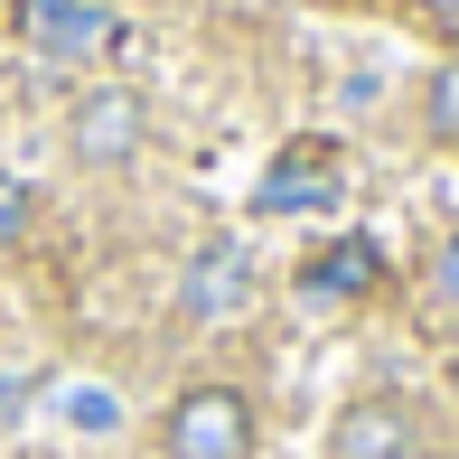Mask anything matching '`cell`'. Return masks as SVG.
Here are the masks:
<instances>
[{"label":"cell","mask_w":459,"mask_h":459,"mask_svg":"<svg viewBox=\"0 0 459 459\" xmlns=\"http://www.w3.org/2000/svg\"><path fill=\"white\" fill-rule=\"evenodd\" d=\"M19 235H29V187L0 169V254H19Z\"/></svg>","instance_id":"9c48e42d"},{"label":"cell","mask_w":459,"mask_h":459,"mask_svg":"<svg viewBox=\"0 0 459 459\" xmlns=\"http://www.w3.org/2000/svg\"><path fill=\"white\" fill-rule=\"evenodd\" d=\"M29 38H38V56H103L113 48V19L94 10V0H29Z\"/></svg>","instance_id":"8992f818"},{"label":"cell","mask_w":459,"mask_h":459,"mask_svg":"<svg viewBox=\"0 0 459 459\" xmlns=\"http://www.w3.org/2000/svg\"><path fill=\"white\" fill-rule=\"evenodd\" d=\"M412 450V412L394 403V394H366V403L338 412V431H328V459H403Z\"/></svg>","instance_id":"277c9868"},{"label":"cell","mask_w":459,"mask_h":459,"mask_svg":"<svg viewBox=\"0 0 459 459\" xmlns=\"http://www.w3.org/2000/svg\"><path fill=\"white\" fill-rule=\"evenodd\" d=\"M431 290H441V300H459V235L431 254Z\"/></svg>","instance_id":"30bf717a"},{"label":"cell","mask_w":459,"mask_h":459,"mask_svg":"<svg viewBox=\"0 0 459 459\" xmlns=\"http://www.w3.org/2000/svg\"><path fill=\"white\" fill-rule=\"evenodd\" d=\"M375 281H385V254H375L366 235L328 244V254H319V263H309V273H300V290H309V300H366Z\"/></svg>","instance_id":"52a82bcc"},{"label":"cell","mask_w":459,"mask_h":459,"mask_svg":"<svg viewBox=\"0 0 459 459\" xmlns=\"http://www.w3.org/2000/svg\"><path fill=\"white\" fill-rule=\"evenodd\" d=\"M422 122H431V141H450V151H459V66H441V75H431Z\"/></svg>","instance_id":"ba28073f"},{"label":"cell","mask_w":459,"mask_h":459,"mask_svg":"<svg viewBox=\"0 0 459 459\" xmlns=\"http://www.w3.org/2000/svg\"><path fill=\"white\" fill-rule=\"evenodd\" d=\"M66 412H75V422H85V431H113V403H103V394H75Z\"/></svg>","instance_id":"8fae6325"},{"label":"cell","mask_w":459,"mask_h":459,"mask_svg":"<svg viewBox=\"0 0 459 459\" xmlns=\"http://www.w3.org/2000/svg\"><path fill=\"white\" fill-rule=\"evenodd\" d=\"M29 459H38V450H29Z\"/></svg>","instance_id":"7c38bea8"},{"label":"cell","mask_w":459,"mask_h":459,"mask_svg":"<svg viewBox=\"0 0 459 459\" xmlns=\"http://www.w3.org/2000/svg\"><path fill=\"white\" fill-rule=\"evenodd\" d=\"M178 300H187V319H235V309L254 300V254H244V244H206V254L187 263Z\"/></svg>","instance_id":"3957f363"},{"label":"cell","mask_w":459,"mask_h":459,"mask_svg":"<svg viewBox=\"0 0 459 459\" xmlns=\"http://www.w3.org/2000/svg\"><path fill=\"white\" fill-rule=\"evenodd\" d=\"M141 132H151V113H141V94L132 85H103V94H85L75 103V160H85V169H122V160L141 151Z\"/></svg>","instance_id":"7a4b0ae2"},{"label":"cell","mask_w":459,"mask_h":459,"mask_svg":"<svg viewBox=\"0 0 459 459\" xmlns=\"http://www.w3.org/2000/svg\"><path fill=\"white\" fill-rule=\"evenodd\" d=\"M254 206H263V216H300V206H338V160H328V151H309V141H300V151H281V160H273V178L254 187Z\"/></svg>","instance_id":"5b68a950"},{"label":"cell","mask_w":459,"mask_h":459,"mask_svg":"<svg viewBox=\"0 0 459 459\" xmlns=\"http://www.w3.org/2000/svg\"><path fill=\"white\" fill-rule=\"evenodd\" d=\"M160 450L169 459H254V403L235 385H187L160 422Z\"/></svg>","instance_id":"6da1fadb"}]
</instances>
